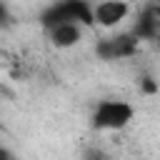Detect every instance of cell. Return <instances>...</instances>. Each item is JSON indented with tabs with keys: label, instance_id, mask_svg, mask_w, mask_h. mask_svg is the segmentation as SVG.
<instances>
[{
	"label": "cell",
	"instance_id": "6da1fadb",
	"mask_svg": "<svg viewBox=\"0 0 160 160\" xmlns=\"http://www.w3.org/2000/svg\"><path fill=\"white\" fill-rule=\"evenodd\" d=\"M132 120H135L132 102L120 100V98L100 100L92 108V112H90V122L100 132H120V130H128Z\"/></svg>",
	"mask_w": 160,
	"mask_h": 160
},
{
	"label": "cell",
	"instance_id": "7a4b0ae2",
	"mask_svg": "<svg viewBox=\"0 0 160 160\" xmlns=\"http://www.w3.org/2000/svg\"><path fill=\"white\" fill-rule=\"evenodd\" d=\"M132 15V5L125 0H105L92 5V25L100 30H115L128 22Z\"/></svg>",
	"mask_w": 160,
	"mask_h": 160
},
{
	"label": "cell",
	"instance_id": "3957f363",
	"mask_svg": "<svg viewBox=\"0 0 160 160\" xmlns=\"http://www.w3.org/2000/svg\"><path fill=\"white\" fill-rule=\"evenodd\" d=\"M85 25H78V22H60V25H52L45 30L48 40L52 48L58 50H72L78 48L82 40H85Z\"/></svg>",
	"mask_w": 160,
	"mask_h": 160
},
{
	"label": "cell",
	"instance_id": "277c9868",
	"mask_svg": "<svg viewBox=\"0 0 160 160\" xmlns=\"http://www.w3.org/2000/svg\"><path fill=\"white\" fill-rule=\"evenodd\" d=\"M10 10H8V5H0V28L2 25H10Z\"/></svg>",
	"mask_w": 160,
	"mask_h": 160
}]
</instances>
